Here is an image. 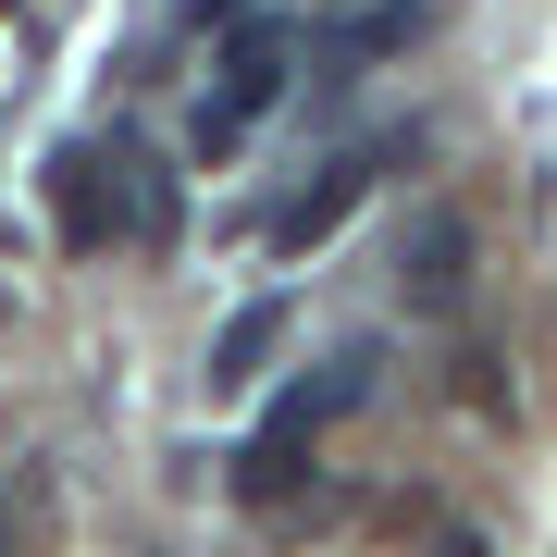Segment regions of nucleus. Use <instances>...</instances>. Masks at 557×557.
Wrapping results in <instances>:
<instances>
[{
	"mask_svg": "<svg viewBox=\"0 0 557 557\" xmlns=\"http://www.w3.org/2000/svg\"><path fill=\"white\" fill-rule=\"evenodd\" d=\"M285 50H298V25L236 13V38H223V87L199 100V124H186V149H199V161H223V149H236L248 124H260V112L285 100Z\"/></svg>",
	"mask_w": 557,
	"mask_h": 557,
	"instance_id": "f257e3e1",
	"label": "nucleus"
},
{
	"mask_svg": "<svg viewBox=\"0 0 557 557\" xmlns=\"http://www.w3.org/2000/svg\"><path fill=\"white\" fill-rule=\"evenodd\" d=\"M50 236L75 248V260H100V248L124 236V174H112L87 137H62V149H50Z\"/></svg>",
	"mask_w": 557,
	"mask_h": 557,
	"instance_id": "f03ea898",
	"label": "nucleus"
},
{
	"mask_svg": "<svg viewBox=\"0 0 557 557\" xmlns=\"http://www.w3.org/2000/svg\"><path fill=\"white\" fill-rule=\"evenodd\" d=\"M397 298L421 322H446L458 298H471V223H458V211H421L409 236H397Z\"/></svg>",
	"mask_w": 557,
	"mask_h": 557,
	"instance_id": "7ed1b4c3",
	"label": "nucleus"
},
{
	"mask_svg": "<svg viewBox=\"0 0 557 557\" xmlns=\"http://www.w3.org/2000/svg\"><path fill=\"white\" fill-rule=\"evenodd\" d=\"M397 149H409V137H384V149H347V161H322V186H310V199L273 223V248H285V260H310V248H322V236H335V223L359 211V199H372V174H384Z\"/></svg>",
	"mask_w": 557,
	"mask_h": 557,
	"instance_id": "20e7f679",
	"label": "nucleus"
},
{
	"mask_svg": "<svg viewBox=\"0 0 557 557\" xmlns=\"http://www.w3.org/2000/svg\"><path fill=\"white\" fill-rule=\"evenodd\" d=\"M298 458H310V421H298V397H273V421L236 446V496L248 508H285V496H298Z\"/></svg>",
	"mask_w": 557,
	"mask_h": 557,
	"instance_id": "39448f33",
	"label": "nucleus"
},
{
	"mask_svg": "<svg viewBox=\"0 0 557 557\" xmlns=\"http://www.w3.org/2000/svg\"><path fill=\"white\" fill-rule=\"evenodd\" d=\"M285 322H298V298H248L236 322H223V335H211V397H236V384H260V372H273Z\"/></svg>",
	"mask_w": 557,
	"mask_h": 557,
	"instance_id": "423d86ee",
	"label": "nucleus"
},
{
	"mask_svg": "<svg viewBox=\"0 0 557 557\" xmlns=\"http://www.w3.org/2000/svg\"><path fill=\"white\" fill-rule=\"evenodd\" d=\"M112 174H124V236H137V248H174V223H186L174 174H161L149 149H112Z\"/></svg>",
	"mask_w": 557,
	"mask_h": 557,
	"instance_id": "0eeeda50",
	"label": "nucleus"
},
{
	"mask_svg": "<svg viewBox=\"0 0 557 557\" xmlns=\"http://www.w3.org/2000/svg\"><path fill=\"white\" fill-rule=\"evenodd\" d=\"M174 13H186V25H236L248 0H174Z\"/></svg>",
	"mask_w": 557,
	"mask_h": 557,
	"instance_id": "6e6552de",
	"label": "nucleus"
}]
</instances>
